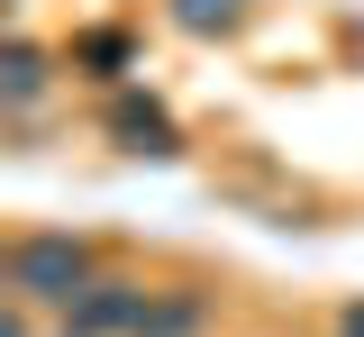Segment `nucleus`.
<instances>
[{"label": "nucleus", "mask_w": 364, "mask_h": 337, "mask_svg": "<svg viewBox=\"0 0 364 337\" xmlns=\"http://www.w3.org/2000/svg\"><path fill=\"white\" fill-rule=\"evenodd\" d=\"M91 283H100V246H91V237L37 228V237L9 246V291H18L28 310H73Z\"/></svg>", "instance_id": "nucleus-1"}, {"label": "nucleus", "mask_w": 364, "mask_h": 337, "mask_svg": "<svg viewBox=\"0 0 364 337\" xmlns=\"http://www.w3.org/2000/svg\"><path fill=\"white\" fill-rule=\"evenodd\" d=\"M146 319V283H119V274H100V283L64 310V337H136Z\"/></svg>", "instance_id": "nucleus-2"}, {"label": "nucleus", "mask_w": 364, "mask_h": 337, "mask_svg": "<svg viewBox=\"0 0 364 337\" xmlns=\"http://www.w3.org/2000/svg\"><path fill=\"white\" fill-rule=\"evenodd\" d=\"M109 137L128 146V155H173V146H182V128H173V109H164V100L119 92V100H109Z\"/></svg>", "instance_id": "nucleus-3"}, {"label": "nucleus", "mask_w": 364, "mask_h": 337, "mask_svg": "<svg viewBox=\"0 0 364 337\" xmlns=\"http://www.w3.org/2000/svg\"><path fill=\"white\" fill-rule=\"evenodd\" d=\"M210 328V291H146L136 337H200Z\"/></svg>", "instance_id": "nucleus-4"}, {"label": "nucleus", "mask_w": 364, "mask_h": 337, "mask_svg": "<svg viewBox=\"0 0 364 337\" xmlns=\"http://www.w3.org/2000/svg\"><path fill=\"white\" fill-rule=\"evenodd\" d=\"M73 64H82V73H100V82H109V73L128 64V37H119V28H82V37H73Z\"/></svg>", "instance_id": "nucleus-5"}, {"label": "nucleus", "mask_w": 364, "mask_h": 337, "mask_svg": "<svg viewBox=\"0 0 364 337\" xmlns=\"http://www.w3.org/2000/svg\"><path fill=\"white\" fill-rule=\"evenodd\" d=\"M337 337H364V301H355V310H346V319H337Z\"/></svg>", "instance_id": "nucleus-6"}, {"label": "nucleus", "mask_w": 364, "mask_h": 337, "mask_svg": "<svg viewBox=\"0 0 364 337\" xmlns=\"http://www.w3.org/2000/svg\"><path fill=\"white\" fill-rule=\"evenodd\" d=\"M0 291H9V246H0Z\"/></svg>", "instance_id": "nucleus-7"}, {"label": "nucleus", "mask_w": 364, "mask_h": 337, "mask_svg": "<svg viewBox=\"0 0 364 337\" xmlns=\"http://www.w3.org/2000/svg\"><path fill=\"white\" fill-rule=\"evenodd\" d=\"M0 337H28V328H18V319H0Z\"/></svg>", "instance_id": "nucleus-8"}]
</instances>
